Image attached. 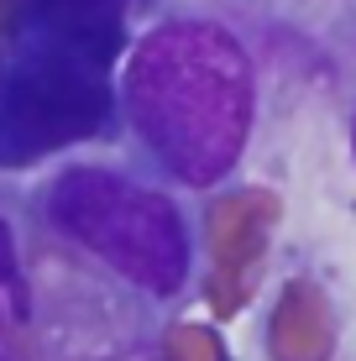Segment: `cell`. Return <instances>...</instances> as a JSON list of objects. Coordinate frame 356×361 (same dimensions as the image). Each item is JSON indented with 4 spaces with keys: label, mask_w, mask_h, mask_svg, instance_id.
<instances>
[{
    "label": "cell",
    "mask_w": 356,
    "mask_h": 361,
    "mask_svg": "<svg viewBox=\"0 0 356 361\" xmlns=\"http://www.w3.org/2000/svg\"><path fill=\"white\" fill-rule=\"evenodd\" d=\"M121 99L163 178L215 189L241 168L257 131L252 47L215 16H168L131 47Z\"/></svg>",
    "instance_id": "6da1fadb"
},
{
    "label": "cell",
    "mask_w": 356,
    "mask_h": 361,
    "mask_svg": "<svg viewBox=\"0 0 356 361\" xmlns=\"http://www.w3.org/2000/svg\"><path fill=\"white\" fill-rule=\"evenodd\" d=\"M351 163H356V116H351Z\"/></svg>",
    "instance_id": "5b68a950"
},
{
    "label": "cell",
    "mask_w": 356,
    "mask_h": 361,
    "mask_svg": "<svg viewBox=\"0 0 356 361\" xmlns=\"http://www.w3.org/2000/svg\"><path fill=\"white\" fill-rule=\"evenodd\" d=\"M53 220L147 298H178L194 272V235L163 189L105 168H73L53 183Z\"/></svg>",
    "instance_id": "7a4b0ae2"
},
{
    "label": "cell",
    "mask_w": 356,
    "mask_h": 361,
    "mask_svg": "<svg viewBox=\"0 0 356 361\" xmlns=\"http://www.w3.org/2000/svg\"><path fill=\"white\" fill-rule=\"evenodd\" d=\"M110 110L105 90V63L79 47L58 42V53L32 58V68L21 73L16 90V131H21V157L63 147L73 136H90Z\"/></svg>",
    "instance_id": "3957f363"
},
{
    "label": "cell",
    "mask_w": 356,
    "mask_h": 361,
    "mask_svg": "<svg viewBox=\"0 0 356 361\" xmlns=\"http://www.w3.org/2000/svg\"><path fill=\"white\" fill-rule=\"evenodd\" d=\"M42 16L53 21L58 42L110 63L126 32V0H42Z\"/></svg>",
    "instance_id": "277c9868"
}]
</instances>
